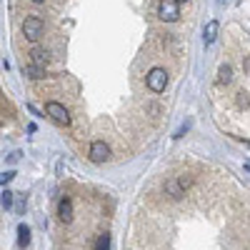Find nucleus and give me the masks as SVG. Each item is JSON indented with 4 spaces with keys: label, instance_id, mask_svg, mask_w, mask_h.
<instances>
[{
    "label": "nucleus",
    "instance_id": "obj_7",
    "mask_svg": "<svg viewBox=\"0 0 250 250\" xmlns=\"http://www.w3.org/2000/svg\"><path fill=\"white\" fill-rule=\"evenodd\" d=\"M218 20H210V23H208L205 25V30H203V40H205V45H210L213 43V40L218 38Z\"/></svg>",
    "mask_w": 250,
    "mask_h": 250
},
{
    "label": "nucleus",
    "instance_id": "obj_1",
    "mask_svg": "<svg viewBox=\"0 0 250 250\" xmlns=\"http://www.w3.org/2000/svg\"><path fill=\"white\" fill-rule=\"evenodd\" d=\"M45 33V25H43V20L40 18H35V15H30V18H25V23H23V35L30 40V43H35V40H40V35Z\"/></svg>",
    "mask_w": 250,
    "mask_h": 250
},
{
    "label": "nucleus",
    "instance_id": "obj_12",
    "mask_svg": "<svg viewBox=\"0 0 250 250\" xmlns=\"http://www.w3.org/2000/svg\"><path fill=\"white\" fill-rule=\"evenodd\" d=\"M25 73H28L30 78H35V80L45 75V70H43V68H38V65H28V68H25Z\"/></svg>",
    "mask_w": 250,
    "mask_h": 250
},
{
    "label": "nucleus",
    "instance_id": "obj_14",
    "mask_svg": "<svg viewBox=\"0 0 250 250\" xmlns=\"http://www.w3.org/2000/svg\"><path fill=\"white\" fill-rule=\"evenodd\" d=\"M18 195V193H15ZM15 213L18 215H23L25 213V195H18V205H15Z\"/></svg>",
    "mask_w": 250,
    "mask_h": 250
},
{
    "label": "nucleus",
    "instance_id": "obj_16",
    "mask_svg": "<svg viewBox=\"0 0 250 250\" xmlns=\"http://www.w3.org/2000/svg\"><path fill=\"white\" fill-rule=\"evenodd\" d=\"M33 3H45V0H33Z\"/></svg>",
    "mask_w": 250,
    "mask_h": 250
},
{
    "label": "nucleus",
    "instance_id": "obj_11",
    "mask_svg": "<svg viewBox=\"0 0 250 250\" xmlns=\"http://www.w3.org/2000/svg\"><path fill=\"white\" fill-rule=\"evenodd\" d=\"M13 198H15V193H10V190H3V195H0V203H3L5 210H10V208H13Z\"/></svg>",
    "mask_w": 250,
    "mask_h": 250
},
{
    "label": "nucleus",
    "instance_id": "obj_13",
    "mask_svg": "<svg viewBox=\"0 0 250 250\" xmlns=\"http://www.w3.org/2000/svg\"><path fill=\"white\" fill-rule=\"evenodd\" d=\"M230 80H233V70L228 65H223L220 68V83H230Z\"/></svg>",
    "mask_w": 250,
    "mask_h": 250
},
{
    "label": "nucleus",
    "instance_id": "obj_8",
    "mask_svg": "<svg viewBox=\"0 0 250 250\" xmlns=\"http://www.w3.org/2000/svg\"><path fill=\"white\" fill-rule=\"evenodd\" d=\"M28 243H30V228H28L25 223H20V225H18V245L25 248Z\"/></svg>",
    "mask_w": 250,
    "mask_h": 250
},
{
    "label": "nucleus",
    "instance_id": "obj_9",
    "mask_svg": "<svg viewBox=\"0 0 250 250\" xmlns=\"http://www.w3.org/2000/svg\"><path fill=\"white\" fill-rule=\"evenodd\" d=\"M30 55H33V65H38V68H43L48 62V50H43V48H35Z\"/></svg>",
    "mask_w": 250,
    "mask_h": 250
},
{
    "label": "nucleus",
    "instance_id": "obj_15",
    "mask_svg": "<svg viewBox=\"0 0 250 250\" xmlns=\"http://www.w3.org/2000/svg\"><path fill=\"white\" fill-rule=\"evenodd\" d=\"M13 178H15V173H13V170H8V173H0V185H8Z\"/></svg>",
    "mask_w": 250,
    "mask_h": 250
},
{
    "label": "nucleus",
    "instance_id": "obj_17",
    "mask_svg": "<svg viewBox=\"0 0 250 250\" xmlns=\"http://www.w3.org/2000/svg\"><path fill=\"white\" fill-rule=\"evenodd\" d=\"M175 3H180V0H175Z\"/></svg>",
    "mask_w": 250,
    "mask_h": 250
},
{
    "label": "nucleus",
    "instance_id": "obj_3",
    "mask_svg": "<svg viewBox=\"0 0 250 250\" xmlns=\"http://www.w3.org/2000/svg\"><path fill=\"white\" fill-rule=\"evenodd\" d=\"M158 15L165 20V23H173V20L180 18V8L175 0H160V5H158Z\"/></svg>",
    "mask_w": 250,
    "mask_h": 250
},
{
    "label": "nucleus",
    "instance_id": "obj_6",
    "mask_svg": "<svg viewBox=\"0 0 250 250\" xmlns=\"http://www.w3.org/2000/svg\"><path fill=\"white\" fill-rule=\"evenodd\" d=\"M58 218L62 223H70L73 220V203H70V198H62L58 203Z\"/></svg>",
    "mask_w": 250,
    "mask_h": 250
},
{
    "label": "nucleus",
    "instance_id": "obj_5",
    "mask_svg": "<svg viewBox=\"0 0 250 250\" xmlns=\"http://www.w3.org/2000/svg\"><path fill=\"white\" fill-rule=\"evenodd\" d=\"M110 158V148L103 140H95L93 145H90V160L93 163H105Z\"/></svg>",
    "mask_w": 250,
    "mask_h": 250
},
{
    "label": "nucleus",
    "instance_id": "obj_4",
    "mask_svg": "<svg viewBox=\"0 0 250 250\" xmlns=\"http://www.w3.org/2000/svg\"><path fill=\"white\" fill-rule=\"evenodd\" d=\"M45 113H48V115H50V118H53L58 125H70V113H68L65 108H62L60 103H55V100L45 105Z\"/></svg>",
    "mask_w": 250,
    "mask_h": 250
},
{
    "label": "nucleus",
    "instance_id": "obj_2",
    "mask_svg": "<svg viewBox=\"0 0 250 250\" xmlns=\"http://www.w3.org/2000/svg\"><path fill=\"white\" fill-rule=\"evenodd\" d=\"M165 85H168V73H165L163 68H153V70L148 73V88H150L153 93H163Z\"/></svg>",
    "mask_w": 250,
    "mask_h": 250
},
{
    "label": "nucleus",
    "instance_id": "obj_10",
    "mask_svg": "<svg viewBox=\"0 0 250 250\" xmlns=\"http://www.w3.org/2000/svg\"><path fill=\"white\" fill-rule=\"evenodd\" d=\"M95 250H110V235H108V233H103V235H98Z\"/></svg>",
    "mask_w": 250,
    "mask_h": 250
}]
</instances>
